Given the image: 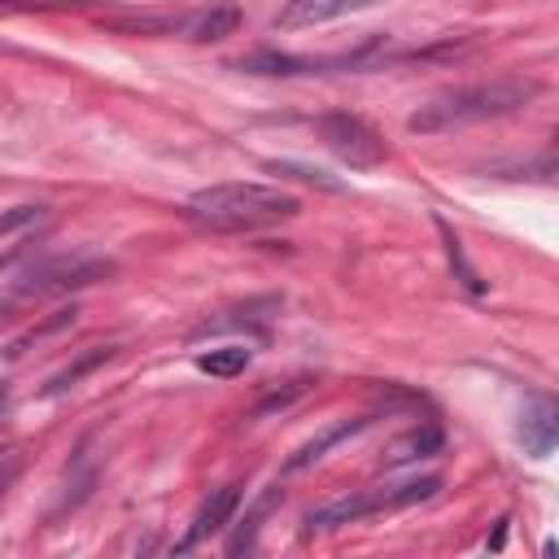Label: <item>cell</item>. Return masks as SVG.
I'll return each instance as SVG.
<instances>
[{"instance_id":"1","label":"cell","mask_w":559,"mask_h":559,"mask_svg":"<svg viewBox=\"0 0 559 559\" xmlns=\"http://www.w3.org/2000/svg\"><path fill=\"white\" fill-rule=\"evenodd\" d=\"M537 92H542V79H533V74H502V79H489V83H472V87L432 96L428 105H419L411 114L406 127L419 131V135H441V131L472 127V122H485V118H507V114L524 109Z\"/></svg>"},{"instance_id":"19","label":"cell","mask_w":559,"mask_h":559,"mask_svg":"<svg viewBox=\"0 0 559 559\" xmlns=\"http://www.w3.org/2000/svg\"><path fill=\"white\" fill-rule=\"evenodd\" d=\"M17 472H22V459H17V454H9V459H4V467H0V498L9 493V485L17 480Z\"/></svg>"},{"instance_id":"16","label":"cell","mask_w":559,"mask_h":559,"mask_svg":"<svg viewBox=\"0 0 559 559\" xmlns=\"http://www.w3.org/2000/svg\"><path fill=\"white\" fill-rule=\"evenodd\" d=\"M266 170H275V175H293V179H301V183H314V188H341L332 175H323L319 166H301V162H266Z\"/></svg>"},{"instance_id":"3","label":"cell","mask_w":559,"mask_h":559,"mask_svg":"<svg viewBox=\"0 0 559 559\" xmlns=\"http://www.w3.org/2000/svg\"><path fill=\"white\" fill-rule=\"evenodd\" d=\"M114 275V262L109 258H87V253H70V258H35L31 266H22L9 288L0 293V314L26 306V301H39V297H61V293H74V288H87V284H100Z\"/></svg>"},{"instance_id":"7","label":"cell","mask_w":559,"mask_h":559,"mask_svg":"<svg viewBox=\"0 0 559 559\" xmlns=\"http://www.w3.org/2000/svg\"><path fill=\"white\" fill-rule=\"evenodd\" d=\"M376 4H384V0H288L275 13V31H306V26H319V22H332L345 13H362Z\"/></svg>"},{"instance_id":"10","label":"cell","mask_w":559,"mask_h":559,"mask_svg":"<svg viewBox=\"0 0 559 559\" xmlns=\"http://www.w3.org/2000/svg\"><path fill=\"white\" fill-rule=\"evenodd\" d=\"M441 445H445L441 428H437V424H419V428H411L406 437H397V441L389 445L384 467H402V463H415V459H432V454H441Z\"/></svg>"},{"instance_id":"9","label":"cell","mask_w":559,"mask_h":559,"mask_svg":"<svg viewBox=\"0 0 559 559\" xmlns=\"http://www.w3.org/2000/svg\"><path fill=\"white\" fill-rule=\"evenodd\" d=\"M371 419L367 415H358V419H341V424H332V428H323L319 437H310L306 445H297L293 450V459L284 463V472H301V467H310V463H319L336 441H345V437H354V432H362Z\"/></svg>"},{"instance_id":"11","label":"cell","mask_w":559,"mask_h":559,"mask_svg":"<svg viewBox=\"0 0 559 559\" xmlns=\"http://www.w3.org/2000/svg\"><path fill=\"white\" fill-rule=\"evenodd\" d=\"M114 354H118L114 345H92V349H83V354H79L74 362H66L61 371H52V376H48V384L39 389V397H61V393H66V389H74V384H79V380H83L87 371L105 367V362H109Z\"/></svg>"},{"instance_id":"18","label":"cell","mask_w":559,"mask_h":559,"mask_svg":"<svg viewBox=\"0 0 559 559\" xmlns=\"http://www.w3.org/2000/svg\"><path fill=\"white\" fill-rule=\"evenodd\" d=\"M39 214H44V205H13V210H4L0 214V240L13 236V231H22V227H31Z\"/></svg>"},{"instance_id":"17","label":"cell","mask_w":559,"mask_h":559,"mask_svg":"<svg viewBox=\"0 0 559 559\" xmlns=\"http://www.w3.org/2000/svg\"><path fill=\"white\" fill-rule=\"evenodd\" d=\"M306 393V380H288L284 389H271V393H262L258 397V406H253V415H271V411H284L293 397H301Z\"/></svg>"},{"instance_id":"15","label":"cell","mask_w":559,"mask_h":559,"mask_svg":"<svg viewBox=\"0 0 559 559\" xmlns=\"http://www.w3.org/2000/svg\"><path fill=\"white\" fill-rule=\"evenodd\" d=\"M437 227H441V240H445V258H450V266H459V284L467 288V293H485V284H480V275L467 266V258H463V245H459V236L437 218Z\"/></svg>"},{"instance_id":"6","label":"cell","mask_w":559,"mask_h":559,"mask_svg":"<svg viewBox=\"0 0 559 559\" xmlns=\"http://www.w3.org/2000/svg\"><path fill=\"white\" fill-rule=\"evenodd\" d=\"M236 507H240V485H218V489H210V498L197 507V515H192L188 533L175 542V555H188V550H197L205 537L223 533V528H227V520L236 515Z\"/></svg>"},{"instance_id":"13","label":"cell","mask_w":559,"mask_h":559,"mask_svg":"<svg viewBox=\"0 0 559 559\" xmlns=\"http://www.w3.org/2000/svg\"><path fill=\"white\" fill-rule=\"evenodd\" d=\"M240 26V9L236 4H214V9H201L197 13V31L192 39H223Z\"/></svg>"},{"instance_id":"4","label":"cell","mask_w":559,"mask_h":559,"mask_svg":"<svg viewBox=\"0 0 559 559\" xmlns=\"http://www.w3.org/2000/svg\"><path fill=\"white\" fill-rule=\"evenodd\" d=\"M441 489V476H415V480H397V485H371V489H349L314 511H306V533H328L341 524H358L367 515H384V511H402L415 502H428Z\"/></svg>"},{"instance_id":"8","label":"cell","mask_w":559,"mask_h":559,"mask_svg":"<svg viewBox=\"0 0 559 559\" xmlns=\"http://www.w3.org/2000/svg\"><path fill=\"white\" fill-rule=\"evenodd\" d=\"M559 441V406L550 397H533L520 415V445L533 459H546Z\"/></svg>"},{"instance_id":"20","label":"cell","mask_w":559,"mask_h":559,"mask_svg":"<svg viewBox=\"0 0 559 559\" xmlns=\"http://www.w3.org/2000/svg\"><path fill=\"white\" fill-rule=\"evenodd\" d=\"M9 397H13V389H9V380H0V419L9 415Z\"/></svg>"},{"instance_id":"12","label":"cell","mask_w":559,"mask_h":559,"mask_svg":"<svg viewBox=\"0 0 559 559\" xmlns=\"http://www.w3.org/2000/svg\"><path fill=\"white\" fill-rule=\"evenodd\" d=\"M249 349L245 345H218V349H205V354H197V371H205V376H218V380H231V376H240L245 367H249Z\"/></svg>"},{"instance_id":"14","label":"cell","mask_w":559,"mask_h":559,"mask_svg":"<svg viewBox=\"0 0 559 559\" xmlns=\"http://www.w3.org/2000/svg\"><path fill=\"white\" fill-rule=\"evenodd\" d=\"M275 498H280V489H271V493H266V498H262V502H258V507L245 515V524L236 528V537H227V555H249V550H253L258 528H262V515L271 511V502H275Z\"/></svg>"},{"instance_id":"2","label":"cell","mask_w":559,"mask_h":559,"mask_svg":"<svg viewBox=\"0 0 559 559\" xmlns=\"http://www.w3.org/2000/svg\"><path fill=\"white\" fill-rule=\"evenodd\" d=\"M297 210L301 201L271 183H210L183 201V214L210 231H262L288 223Z\"/></svg>"},{"instance_id":"5","label":"cell","mask_w":559,"mask_h":559,"mask_svg":"<svg viewBox=\"0 0 559 559\" xmlns=\"http://www.w3.org/2000/svg\"><path fill=\"white\" fill-rule=\"evenodd\" d=\"M314 131H319V140H323L349 170H376V166L389 157L384 135H380L367 118H358V114H345V109L319 114Z\"/></svg>"}]
</instances>
